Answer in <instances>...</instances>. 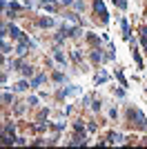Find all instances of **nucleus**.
Returning a JSON list of instances; mask_svg holds the SVG:
<instances>
[{
    "label": "nucleus",
    "instance_id": "f257e3e1",
    "mask_svg": "<svg viewBox=\"0 0 147 149\" xmlns=\"http://www.w3.org/2000/svg\"><path fill=\"white\" fill-rule=\"evenodd\" d=\"M129 120H134V125H138L140 129H147V120L138 109H129Z\"/></svg>",
    "mask_w": 147,
    "mask_h": 149
},
{
    "label": "nucleus",
    "instance_id": "f03ea898",
    "mask_svg": "<svg viewBox=\"0 0 147 149\" xmlns=\"http://www.w3.org/2000/svg\"><path fill=\"white\" fill-rule=\"evenodd\" d=\"M94 9H96V14L103 18V22H107V20H109V14H107V9H105L103 0H94Z\"/></svg>",
    "mask_w": 147,
    "mask_h": 149
},
{
    "label": "nucleus",
    "instance_id": "7ed1b4c3",
    "mask_svg": "<svg viewBox=\"0 0 147 149\" xmlns=\"http://www.w3.org/2000/svg\"><path fill=\"white\" fill-rule=\"evenodd\" d=\"M29 87H31V83H27V80H20V83L14 85V89H16V91H25V89H29Z\"/></svg>",
    "mask_w": 147,
    "mask_h": 149
},
{
    "label": "nucleus",
    "instance_id": "20e7f679",
    "mask_svg": "<svg viewBox=\"0 0 147 149\" xmlns=\"http://www.w3.org/2000/svg\"><path fill=\"white\" fill-rule=\"evenodd\" d=\"M9 33H11V38H18V40L22 38V31H20L16 25H11V27H9Z\"/></svg>",
    "mask_w": 147,
    "mask_h": 149
},
{
    "label": "nucleus",
    "instance_id": "39448f33",
    "mask_svg": "<svg viewBox=\"0 0 147 149\" xmlns=\"http://www.w3.org/2000/svg\"><path fill=\"white\" fill-rule=\"evenodd\" d=\"M45 78H47V76H45V74H38V76H36V78H34V80H31V87H38V85H40V83H45Z\"/></svg>",
    "mask_w": 147,
    "mask_h": 149
},
{
    "label": "nucleus",
    "instance_id": "423d86ee",
    "mask_svg": "<svg viewBox=\"0 0 147 149\" xmlns=\"http://www.w3.org/2000/svg\"><path fill=\"white\" fill-rule=\"evenodd\" d=\"M20 69H22V76H27V78H29V76L34 74V67H31V65H22Z\"/></svg>",
    "mask_w": 147,
    "mask_h": 149
},
{
    "label": "nucleus",
    "instance_id": "0eeeda50",
    "mask_svg": "<svg viewBox=\"0 0 147 149\" xmlns=\"http://www.w3.org/2000/svg\"><path fill=\"white\" fill-rule=\"evenodd\" d=\"M109 142H125V138L121 133H109Z\"/></svg>",
    "mask_w": 147,
    "mask_h": 149
},
{
    "label": "nucleus",
    "instance_id": "6e6552de",
    "mask_svg": "<svg viewBox=\"0 0 147 149\" xmlns=\"http://www.w3.org/2000/svg\"><path fill=\"white\" fill-rule=\"evenodd\" d=\"M54 58H56V62H60V65H65V54L62 51L56 49V54H54Z\"/></svg>",
    "mask_w": 147,
    "mask_h": 149
},
{
    "label": "nucleus",
    "instance_id": "1a4fd4ad",
    "mask_svg": "<svg viewBox=\"0 0 147 149\" xmlns=\"http://www.w3.org/2000/svg\"><path fill=\"white\" fill-rule=\"evenodd\" d=\"M2 102H5V105H9V102H14V96L5 91V93H2Z\"/></svg>",
    "mask_w": 147,
    "mask_h": 149
},
{
    "label": "nucleus",
    "instance_id": "9d476101",
    "mask_svg": "<svg viewBox=\"0 0 147 149\" xmlns=\"http://www.w3.org/2000/svg\"><path fill=\"white\" fill-rule=\"evenodd\" d=\"M45 9H47V11H56V9H58V5H56V2H45Z\"/></svg>",
    "mask_w": 147,
    "mask_h": 149
},
{
    "label": "nucleus",
    "instance_id": "9b49d317",
    "mask_svg": "<svg viewBox=\"0 0 147 149\" xmlns=\"http://www.w3.org/2000/svg\"><path fill=\"white\" fill-rule=\"evenodd\" d=\"M123 36H125V38L129 40V25H127L125 20H123Z\"/></svg>",
    "mask_w": 147,
    "mask_h": 149
},
{
    "label": "nucleus",
    "instance_id": "f8f14e48",
    "mask_svg": "<svg viewBox=\"0 0 147 149\" xmlns=\"http://www.w3.org/2000/svg\"><path fill=\"white\" fill-rule=\"evenodd\" d=\"M51 25H54L51 18H43V20H40V27H51Z\"/></svg>",
    "mask_w": 147,
    "mask_h": 149
},
{
    "label": "nucleus",
    "instance_id": "ddd939ff",
    "mask_svg": "<svg viewBox=\"0 0 147 149\" xmlns=\"http://www.w3.org/2000/svg\"><path fill=\"white\" fill-rule=\"evenodd\" d=\"M100 58H103V54H100V51H94V54H91V60H94V62H98Z\"/></svg>",
    "mask_w": 147,
    "mask_h": 149
},
{
    "label": "nucleus",
    "instance_id": "4468645a",
    "mask_svg": "<svg viewBox=\"0 0 147 149\" xmlns=\"http://www.w3.org/2000/svg\"><path fill=\"white\" fill-rule=\"evenodd\" d=\"M116 2V7H121V9H127V2L125 0H114Z\"/></svg>",
    "mask_w": 147,
    "mask_h": 149
},
{
    "label": "nucleus",
    "instance_id": "2eb2a0df",
    "mask_svg": "<svg viewBox=\"0 0 147 149\" xmlns=\"http://www.w3.org/2000/svg\"><path fill=\"white\" fill-rule=\"evenodd\" d=\"M9 51H11V47H9V45H7V42H5V40H2V54H5V56H7V54H9Z\"/></svg>",
    "mask_w": 147,
    "mask_h": 149
},
{
    "label": "nucleus",
    "instance_id": "dca6fc26",
    "mask_svg": "<svg viewBox=\"0 0 147 149\" xmlns=\"http://www.w3.org/2000/svg\"><path fill=\"white\" fill-rule=\"evenodd\" d=\"M54 80H58V83H60V80H65V76H62L60 71H56V74H54Z\"/></svg>",
    "mask_w": 147,
    "mask_h": 149
},
{
    "label": "nucleus",
    "instance_id": "f3484780",
    "mask_svg": "<svg viewBox=\"0 0 147 149\" xmlns=\"http://www.w3.org/2000/svg\"><path fill=\"white\" fill-rule=\"evenodd\" d=\"M27 105H31V107H34V105H38V98H36V96H31V98L27 100Z\"/></svg>",
    "mask_w": 147,
    "mask_h": 149
},
{
    "label": "nucleus",
    "instance_id": "a211bd4d",
    "mask_svg": "<svg viewBox=\"0 0 147 149\" xmlns=\"http://www.w3.org/2000/svg\"><path fill=\"white\" fill-rule=\"evenodd\" d=\"M134 60H136V65H138V67H143V58H140L138 54H134Z\"/></svg>",
    "mask_w": 147,
    "mask_h": 149
},
{
    "label": "nucleus",
    "instance_id": "6ab92c4d",
    "mask_svg": "<svg viewBox=\"0 0 147 149\" xmlns=\"http://www.w3.org/2000/svg\"><path fill=\"white\" fill-rule=\"evenodd\" d=\"M71 58L76 60V62H80V54H78V51H71Z\"/></svg>",
    "mask_w": 147,
    "mask_h": 149
},
{
    "label": "nucleus",
    "instance_id": "aec40b11",
    "mask_svg": "<svg viewBox=\"0 0 147 149\" xmlns=\"http://www.w3.org/2000/svg\"><path fill=\"white\" fill-rule=\"evenodd\" d=\"M91 109H94V111H98V109H100V102H98V100H94V105H91Z\"/></svg>",
    "mask_w": 147,
    "mask_h": 149
},
{
    "label": "nucleus",
    "instance_id": "412c9836",
    "mask_svg": "<svg viewBox=\"0 0 147 149\" xmlns=\"http://www.w3.org/2000/svg\"><path fill=\"white\" fill-rule=\"evenodd\" d=\"M58 2H60V5H71L74 0H58Z\"/></svg>",
    "mask_w": 147,
    "mask_h": 149
},
{
    "label": "nucleus",
    "instance_id": "4be33fe9",
    "mask_svg": "<svg viewBox=\"0 0 147 149\" xmlns=\"http://www.w3.org/2000/svg\"><path fill=\"white\" fill-rule=\"evenodd\" d=\"M143 47H145V54H147V36L143 38Z\"/></svg>",
    "mask_w": 147,
    "mask_h": 149
},
{
    "label": "nucleus",
    "instance_id": "5701e85b",
    "mask_svg": "<svg viewBox=\"0 0 147 149\" xmlns=\"http://www.w3.org/2000/svg\"><path fill=\"white\" fill-rule=\"evenodd\" d=\"M40 2H43V5H45V2H54V0H40Z\"/></svg>",
    "mask_w": 147,
    "mask_h": 149
},
{
    "label": "nucleus",
    "instance_id": "b1692460",
    "mask_svg": "<svg viewBox=\"0 0 147 149\" xmlns=\"http://www.w3.org/2000/svg\"><path fill=\"white\" fill-rule=\"evenodd\" d=\"M143 33H145V36H147V27H145V29H143Z\"/></svg>",
    "mask_w": 147,
    "mask_h": 149
}]
</instances>
